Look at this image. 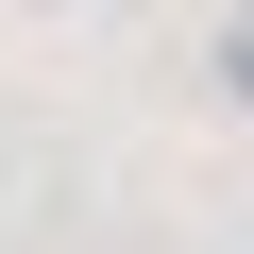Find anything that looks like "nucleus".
Listing matches in <instances>:
<instances>
[{
  "mask_svg": "<svg viewBox=\"0 0 254 254\" xmlns=\"http://www.w3.org/2000/svg\"><path fill=\"white\" fill-rule=\"evenodd\" d=\"M203 85H220V102H237V119H254V0H237V17H220V34H203Z\"/></svg>",
  "mask_w": 254,
  "mask_h": 254,
  "instance_id": "1",
  "label": "nucleus"
},
{
  "mask_svg": "<svg viewBox=\"0 0 254 254\" xmlns=\"http://www.w3.org/2000/svg\"><path fill=\"white\" fill-rule=\"evenodd\" d=\"M237 237H254V220H237Z\"/></svg>",
  "mask_w": 254,
  "mask_h": 254,
  "instance_id": "2",
  "label": "nucleus"
}]
</instances>
